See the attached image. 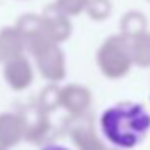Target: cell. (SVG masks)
<instances>
[{"instance_id":"8","label":"cell","mask_w":150,"mask_h":150,"mask_svg":"<svg viewBox=\"0 0 150 150\" xmlns=\"http://www.w3.org/2000/svg\"><path fill=\"white\" fill-rule=\"evenodd\" d=\"M92 103V94L86 86L68 84L62 87V107L69 115L87 113Z\"/></svg>"},{"instance_id":"3","label":"cell","mask_w":150,"mask_h":150,"mask_svg":"<svg viewBox=\"0 0 150 150\" xmlns=\"http://www.w3.org/2000/svg\"><path fill=\"white\" fill-rule=\"evenodd\" d=\"M65 131L78 150H115L108 149L97 136L94 118L89 111L82 115H69L65 123Z\"/></svg>"},{"instance_id":"16","label":"cell","mask_w":150,"mask_h":150,"mask_svg":"<svg viewBox=\"0 0 150 150\" xmlns=\"http://www.w3.org/2000/svg\"><path fill=\"white\" fill-rule=\"evenodd\" d=\"M40 150H68V149L63 147V145H57V144H47V145H44Z\"/></svg>"},{"instance_id":"1","label":"cell","mask_w":150,"mask_h":150,"mask_svg":"<svg viewBox=\"0 0 150 150\" xmlns=\"http://www.w3.org/2000/svg\"><path fill=\"white\" fill-rule=\"evenodd\" d=\"M105 139L118 149L139 145L150 131V113L136 102H120L107 108L100 116Z\"/></svg>"},{"instance_id":"11","label":"cell","mask_w":150,"mask_h":150,"mask_svg":"<svg viewBox=\"0 0 150 150\" xmlns=\"http://www.w3.org/2000/svg\"><path fill=\"white\" fill-rule=\"evenodd\" d=\"M145 31H149V20L142 11L129 10L123 15L120 21V33L123 36L132 39V37L145 33Z\"/></svg>"},{"instance_id":"4","label":"cell","mask_w":150,"mask_h":150,"mask_svg":"<svg viewBox=\"0 0 150 150\" xmlns=\"http://www.w3.org/2000/svg\"><path fill=\"white\" fill-rule=\"evenodd\" d=\"M18 113L24 121V140L31 144H44L52 139L53 127L49 118L50 113L44 110L37 102L21 107Z\"/></svg>"},{"instance_id":"15","label":"cell","mask_w":150,"mask_h":150,"mask_svg":"<svg viewBox=\"0 0 150 150\" xmlns=\"http://www.w3.org/2000/svg\"><path fill=\"white\" fill-rule=\"evenodd\" d=\"M89 2L91 0H55V5L65 15H68L71 18V16H78L81 13H86Z\"/></svg>"},{"instance_id":"10","label":"cell","mask_w":150,"mask_h":150,"mask_svg":"<svg viewBox=\"0 0 150 150\" xmlns=\"http://www.w3.org/2000/svg\"><path fill=\"white\" fill-rule=\"evenodd\" d=\"M26 40L16 26H7L0 29V63L23 55Z\"/></svg>"},{"instance_id":"7","label":"cell","mask_w":150,"mask_h":150,"mask_svg":"<svg viewBox=\"0 0 150 150\" xmlns=\"http://www.w3.org/2000/svg\"><path fill=\"white\" fill-rule=\"evenodd\" d=\"M4 78L13 91H24L29 87L34 79V69L24 53L4 63Z\"/></svg>"},{"instance_id":"9","label":"cell","mask_w":150,"mask_h":150,"mask_svg":"<svg viewBox=\"0 0 150 150\" xmlns=\"http://www.w3.org/2000/svg\"><path fill=\"white\" fill-rule=\"evenodd\" d=\"M24 140V121L20 113H0V145L11 149Z\"/></svg>"},{"instance_id":"13","label":"cell","mask_w":150,"mask_h":150,"mask_svg":"<svg viewBox=\"0 0 150 150\" xmlns=\"http://www.w3.org/2000/svg\"><path fill=\"white\" fill-rule=\"evenodd\" d=\"M36 102L45 111L52 113L53 110L62 107V87H58L57 82H50L49 86H45L40 91V94H39Z\"/></svg>"},{"instance_id":"18","label":"cell","mask_w":150,"mask_h":150,"mask_svg":"<svg viewBox=\"0 0 150 150\" xmlns=\"http://www.w3.org/2000/svg\"><path fill=\"white\" fill-rule=\"evenodd\" d=\"M147 2H150V0H147Z\"/></svg>"},{"instance_id":"14","label":"cell","mask_w":150,"mask_h":150,"mask_svg":"<svg viewBox=\"0 0 150 150\" xmlns=\"http://www.w3.org/2000/svg\"><path fill=\"white\" fill-rule=\"evenodd\" d=\"M86 13L94 21H105L113 13V4L111 0H91L86 8Z\"/></svg>"},{"instance_id":"5","label":"cell","mask_w":150,"mask_h":150,"mask_svg":"<svg viewBox=\"0 0 150 150\" xmlns=\"http://www.w3.org/2000/svg\"><path fill=\"white\" fill-rule=\"evenodd\" d=\"M39 73L49 82H60L66 76L65 53L60 49V44H50L34 55Z\"/></svg>"},{"instance_id":"6","label":"cell","mask_w":150,"mask_h":150,"mask_svg":"<svg viewBox=\"0 0 150 150\" xmlns=\"http://www.w3.org/2000/svg\"><path fill=\"white\" fill-rule=\"evenodd\" d=\"M42 23L47 36L57 44H62L69 39L73 31V24L68 15H65L55 4L49 5L42 11Z\"/></svg>"},{"instance_id":"12","label":"cell","mask_w":150,"mask_h":150,"mask_svg":"<svg viewBox=\"0 0 150 150\" xmlns=\"http://www.w3.org/2000/svg\"><path fill=\"white\" fill-rule=\"evenodd\" d=\"M134 65L139 68H150V31L131 39Z\"/></svg>"},{"instance_id":"17","label":"cell","mask_w":150,"mask_h":150,"mask_svg":"<svg viewBox=\"0 0 150 150\" xmlns=\"http://www.w3.org/2000/svg\"><path fill=\"white\" fill-rule=\"evenodd\" d=\"M0 150H8V149H5V147H2V145H0Z\"/></svg>"},{"instance_id":"2","label":"cell","mask_w":150,"mask_h":150,"mask_svg":"<svg viewBox=\"0 0 150 150\" xmlns=\"http://www.w3.org/2000/svg\"><path fill=\"white\" fill-rule=\"evenodd\" d=\"M97 65L105 78H124L134 66L131 39L121 33L105 39L97 50Z\"/></svg>"}]
</instances>
